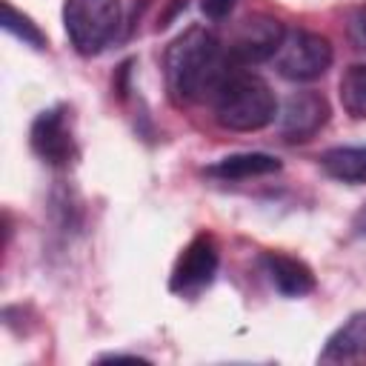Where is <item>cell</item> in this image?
Instances as JSON below:
<instances>
[{"label":"cell","instance_id":"6da1fadb","mask_svg":"<svg viewBox=\"0 0 366 366\" xmlns=\"http://www.w3.org/2000/svg\"><path fill=\"white\" fill-rule=\"evenodd\" d=\"M166 89L177 106L214 100L226 77L234 71V60L220 40L203 29L192 26L177 34L163 54Z\"/></svg>","mask_w":366,"mask_h":366},{"label":"cell","instance_id":"7a4b0ae2","mask_svg":"<svg viewBox=\"0 0 366 366\" xmlns=\"http://www.w3.org/2000/svg\"><path fill=\"white\" fill-rule=\"evenodd\" d=\"M212 103L214 120L229 132H260L277 117L274 92L252 71H232Z\"/></svg>","mask_w":366,"mask_h":366},{"label":"cell","instance_id":"3957f363","mask_svg":"<svg viewBox=\"0 0 366 366\" xmlns=\"http://www.w3.org/2000/svg\"><path fill=\"white\" fill-rule=\"evenodd\" d=\"M120 0H66L63 26L77 54L92 57L103 51L120 29Z\"/></svg>","mask_w":366,"mask_h":366},{"label":"cell","instance_id":"277c9868","mask_svg":"<svg viewBox=\"0 0 366 366\" xmlns=\"http://www.w3.org/2000/svg\"><path fill=\"white\" fill-rule=\"evenodd\" d=\"M335 60L329 37L306 29H286V37L274 54V66L286 80L309 83L329 71Z\"/></svg>","mask_w":366,"mask_h":366},{"label":"cell","instance_id":"5b68a950","mask_svg":"<svg viewBox=\"0 0 366 366\" xmlns=\"http://www.w3.org/2000/svg\"><path fill=\"white\" fill-rule=\"evenodd\" d=\"M217 266H220V252H217L214 237L209 232L194 234L172 269L169 292H174L180 297H197L200 292H206L214 283Z\"/></svg>","mask_w":366,"mask_h":366},{"label":"cell","instance_id":"8992f818","mask_svg":"<svg viewBox=\"0 0 366 366\" xmlns=\"http://www.w3.org/2000/svg\"><path fill=\"white\" fill-rule=\"evenodd\" d=\"M29 143L34 154L49 163V166H66L74 157V134H71V120L66 106H51L43 109L29 132Z\"/></svg>","mask_w":366,"mask_h":366},{"label":"cell","instance_id":"52a82bcc","mask_svg":"<svg viewBox=\"0 0 366 366\" xmlns=\"http://www.w3.org/2000/svg\"><path fill=\"white\" fill-rule=\"evenodd\" d=\"M329 100L317 92H295L286 97L277 126L286 143H306L329 123Z\"/></svg>","mask_w":366,"mask_h":366},{"label":"cell","instance_id":"ba28073f","mask_svg":"<svg viewBox=\"0 0 366 366\" xmlns=\"http://www.w3.org/2000/svg\"><path fill=\"white\" fill-rule=\"evenodd\" d=\"M283 37H286V26L277 17L254 14V17L243 20V26L237 29V34L229 46V54L234 63H263L277 54Z\"/></svg>","mask_w":366,"mask_h":366},{"label":"cell","instance_id":"9c48e42d","mask_svg":"<svg viewBox=\"0 0 366 366\" xmlns=\"http://www.w3.org/2000/svg\"><path fill=\"white\" fill-rule=\"evenodd\" d=\"M260 266L269 274L272 286L283 297H306L317 289L315 272L300 257H292V254H283V252H263Z\"/></svg>","mask_w":366,"mask_h":366},{"label":"cell","instance_id":"30bf717a","mask_svg":"<svg viewBox=\"0 0 366 366\" xmlns=\"http://www.w3.org/2000/svg\"><path fill=\"white\" fill-rule=\"evenodd\" d=\"M320 363H366V309L343 320L323 343Z\"/></svg>","mask_w":366,"mask_h":366},{"label":"cell","instance_id":"8fae6325","mask_svg":"<svg viewBox=\"0 0 366 366\" xmlns=\"http://www.w3.org/2000/svg\"><path fill=\"white\" fill-rule=\"evenodd\" d=\"M203 172L223 183L226 180H249V177H266V174L280 172V160L266 152H237V154H226V157L214 160Z\"/></svg>","mask_w":366,"mask_h":366},{"label":"cell","instance_id":"7c38bea8","mask_svg":"<svg viewBox=\"0 0 366 366\" xmlns=\"http://www.w3.org/2000/svg\"><path fill=\"white\" fill-rule=\"evenodd\" d=\"M320 166L329 177L360 186L366 183V146H335L320 154Z\"/></svg>","mask_w":366,"mask_h":366},{"label":"cell","instance_id":"4fadbf2b","mask_svg":"<svg viewBox=\"0 0 366 366\" xmlns=\"http://www.w3.org/2000/svg\"><path fill=\"white\" fill-rule=\"evenodd\" d=\"M337 94H340V106L349 117L366 120V63H355L343 71V77L337 83Z\"/></svg>","mask_w":366,"mask_h":366},{"label":"cell","instance_id":"5bb4252c","mask_svg":"<svg viewBox=\"0 0 366 366\" xmlns=\"http://www.w3.org/2000/svg\"><path fill=\"white\" fill-rule=\"evenodd\" d=\"M3 29L9 31V34H14L17 40H23V46H31V49H37V51H43L46 46H49V40H46V34H43V29L29 17V14H23L20 9H14L9 0H3Z\"/></svg>","mask_w":366,"mask_h":366},{"label":"cell","instance_id":"9a60e30c","mask_svg":"<svg viewBox=\"0 0 366 366\" xmlns=\"http://www.w3.org/2000/svg\"><path fill=\"white\" fill-rule=\"evenodd\" d=\"M237 6V0H200V9L209 20H223L232 14V9Z\"/></svg>","mask_w":366,"mask_h":366},{"label":"cell","instance_id":"2e32d148","mask_svg":"<svg viewBox=\"0 0 366 366\" xmlns=\"http://www.w3.org/2000/svg\"><path fill=\"white\" fill-rule=\"evenodd\" d=\"M352 34H355L357 46L366 49V3H360L352 14Z\"/></svg>","mask_w":366,"mask_h":366},{"label":"cell","instance_id":"e0dca14e","mask_svg":"<svg viewBox=\"0 0 366 366\" xmlns=\"http://www.w3.org/2000/svg\"><path fill=\"white\" fill-rule=\"evenodd\" d=\"M352 232H355L357 237H366V203L355 212V217H352Z\"/></svg>","mask_w":366,"mask_h":366},{"label":"cell","instance_id":"ac0fdd59","mask_svg":"<svg viewBox=\"0 0 366 366\" xmlns=\"http://www.w3.org/2000/svg\"><path fill=\"white\" fill-rule=\"evenodd\" d=\"M97 360H100V363H103V360H132V363H149L146 357H137V355H123V352H112V355H100Z\"/></svg>","mask_w":366,"mask_h":366}]
</instances>
